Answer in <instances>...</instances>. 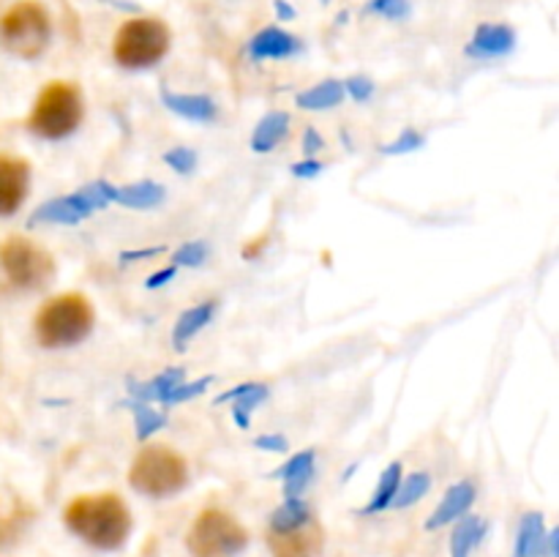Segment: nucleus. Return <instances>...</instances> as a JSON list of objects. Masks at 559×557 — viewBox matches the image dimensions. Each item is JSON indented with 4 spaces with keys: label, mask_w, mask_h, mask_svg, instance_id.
<instances>
[{
    "label": "nucleus",
    "mask_w": 559,
    "mask_h": 557,
    "mask_svg": "<svg viewBox=\"0 0 559 557\" xmlns=\"http://www.w3.org/2000/svg\"><path fill=\"white\" fill-rule=\"evenodd\" d=\"M66 528L102 552H115L129 541L131 513L118 495H82L63 513Z\"/></svg>",
    "instance_id": "nucleus-1"
},
{
    "label": "nucleus",
    "mask_w": 559,
    "mask_h": 557,
    "mask_svg": "<svg viewBox=\"0 0 559 557\" xmlns=\"http://www.w3.org/2000/svg\"><path fill=\"white\" fill-rule=\"evenodd\" d=\"M93 331V306L85 295L66 293L47 300L36 315V336L44 347H71Z\"/></svg>",
    "instance_id": "nucleus-2"
},
{
    "label": "nucleus",
    "mask_w": 559,
    "mask_h": 557,
    "mask_svg": "<svg viewBox=\"0 0 559 557\" xmlns=\"http://www.w3.org/2000/svg\"><path fill=\"white\" fill-rule=\"evenodd\" d=\"M129 484L147 497L178 495L189 484V467L173 448L147 446L136 453L134 464H131Z\"/></svg>",
    "instance_id": "nucleus-3"
},
{
    "label": "nucleus",
    "mask_w": 559,
    "mask_h": 557,
    "mask_svg": "<svg viewBox=\"0 0 559 557\" xmlns=\"http://www.w3.org/2000/svg\"><path fill=\"white\" fill-rule=\"evenodd\" d=\"M82 120V93L69 82H49L36 98L27 129L44 140H63L74 134Z\"/></svg>",
    "instance_id": "nucleus-4"
},
{
    "label": "nucleus",
    "mask_w": 559,
    "mask_h": 557,
    "mask_svg": "<svg viewBox=\"0 0 559 557\" xmlns=\"http://www.w3.org/2000/svg\"><path fill=\"white\" fill-rule=\"evenodd\" d=\"M246 544V528L222 508H205L186 535V549L191 557H238Z\"/></svg>",
    "instance_id": "nucleus-5"
},
{
    "label": "nucleus",
    "mask_w": 559,
    "mask_h": 557,
    "mask_svg": "<svg viewBox=\"0 0 559 557\" xmlns=\"http://www.w3.org/2000/svg\"><path fill=\"white\" fill-rule=\"evenodd\" d=\"M169 49V27L153 16L129 20L115 33V60L123 69H147L156 66Z\"/></svg>",
    "instance_id": "nucleus-6"
},
{
    "label": "nucleus",
    "mask_w": 559,
    "mask_h": 557,
    "mask_svg": "<svg viewBox=\"0 0 559 557\" xmlns=\"http://www.w3.org/2000/svg\"><path fill=\"white\" fill-rule=\"evenodd\" d=\"M49 36H52L49 14L41 3H33V0L11 5L0 20V42L16 58H38L47 49Z\"/></svg>",
    "instance_id": "nucleus-7"
},
{
    "label": "nucleus",
    "mask_w": 559,
    "mask_h": 557,
    "mask_svg": "<svg viewBox=\"0 0 559 557\" xmlns=\"http://www.w3.org/2000/svg\"><path fill=\"white\" fill-rule=\"evenodd\" d=\"M0 268L9 282L22 289H38L55 276V260L49 251L22 235H14L0 246Z\"/></svg>",
    "instance_id": "nucleus-8"
},
{
    "label": "nucleus",
    "mask_w": 559,
    "mask_h": 557,
    "mask_svg": "<svg viewBox=\"0 0 559 557\" xmlns=\"http://www.w3.org/2000/svg\"><path fill=\"white\" fill-rule=\"evenodd\" d=\"M267 546L273 557H317L322 552V528L314 519H309L287 533H271Z\"/></svg>",
    "instance_id": "nucleus-9"
},
{
    "label": "nucleus",
    "mask_w": 559,
    "mask_h": 557,
    "mask_svg": "<svg viewBox=\"0 0 559 557\" xmlns=\"http://www.w3.org/2000/svg\"><path fill=\"white\" fill-rule=\"evenodd\" d=\"M31 186V167L14 156H0V216L20 211Z\"/></svg>",
    "instance_id": "nucleus-10"
},
{
    "label": "nucleus",
    "mask_w": 559,
    "mask_h": 557,
    "mask_svg": "<svg viewBox=\"0 0 559 557\" xmlns=\"http://www.w3.org/2000/svg\"><path fill=\"white\" fill-rule=\"evenodd\" d=\"M473 500H475V486L469 484V481H462V484L451 486V489L445 491V497H442L440 506H437V511L431 513V519L426 522V528L429 530L445 528V524H451L453 519L462 517V513L473 506Z\"/></svg>",
    "instance_id": "nucleus-11"
},
{
    "label": "nucleus",
    "mask_w": 559,
    "mask_h": 557,
    "mask_svg": "<svg viewBox=\"0 0 559 557\" xmlns=\"http://www.w3.org/2000/svg\"><path fill=\"white\" fill-rule=\"evenodd\" d=\"M91 213L93 211L85 205V200H82V197L74 191V194H69V197H58V200L44 202V205L33 213L31 224H36V222L76 224V222H82L85 216H91Z\"/></svg>",
    "instance_id": "nucleus-12"
},
{
    "label": "nucleus",
    "mask_w": 559,
    "mask_h": 557,
    "mask_svg": "<svg viewBox=\"0 0 559 557\" xmlns=\"http://www.w3.org/2000/svg\"><path fill=\"white\" fill-rule=\"evenodd\" d=\"M513 44H516V33L508 25H480L467 52L478 55V58H495V55L511 52Z\"/></svg>",
    "instance_id": "nucleus-13"
},
{
    "label": "nucleus",
    "mask_w": 559,
    "mask_h": 557,
    "mask_svg": "<svg viewBox=\"0 0 559 557\" xmlns=\"http://www.w3.org/2000/svg\"><path fill=\"white\" fill-rule=\"evenodd\" d=\"M298 38L289 36L287 31H282V27H265V31L257 33L254 38H251V55H254L257 60L262 58H289V55L298 52Z\"/></svg>",
    "instance_id": "nucleus-14"
},
{
    "label": "nucleus",
    "mask_w": 559,
    "mask_h": 557,
    "mask_svg": "<svg viewBox=\"0 0 559 557\" xmlns=\"http://www.w3.org/2000/svg\"><path fill=\"white\" fill-rule=\"evenodd\" d=\"M271 475H282L284 495L300 497L304 495L306 486H309L311 475H314V451H311V448L309 451H300L298 457L289 459L282 470H276V473H271Z\"/></svg>",
    "instance_id": "nucleus-15"
},
{
    "label": "nucleus",
    "mask_w": 559,
    "mask_h": 557,
    "mask_svg": "<svg viewBox=\"0 0 559 557\" xmlns=\"http://www.w3.org/2000/svg\"><path fill=\"white\" fill-rule=\"evenodd\" d=\"M233 399V415L238 420V426H249V413L257 407L260 402L267 399V386L265 382H246V386L233 388V391L222 393L218 402H229Z\"/></svg>",
    "instance_id": "nucleus-16"
},
{
    "label": "nucleus",
    "mask_w": 559,
    "mask_h": 557,
    "mask_svg": "<svg viewBox=\"0 0 559 557\" xmlns=\"http://www.w3.org/2000/svg\"><path fill=\"white\" fill-rule=\"evenodd\" d=\"M162 102L167 104V109L173 112L183 115V118L191 120H211L216 115V107H213V98L211 96H186V93H173L167 87H162Z\"/></svg>",
    "instance_id": "nucleus-17"
},
{
    "label": "nucleus",
    "mask_w": 559,
    "mask_h": 557,
    "mask_svg": "<svg viewBox=\"0 0 559 557\" xmlns=\"http://www.w3.org/2000/svg\"><path fill=\"white\" fill-rule=\"evenodd\" d=\"M180 382H183V369H167L147 382L129 380V391L134 393L140 402H164V399L169 396V391H173L175 386H180Z\"/></svg>",
    "instance_id": "nucleus-18"
},
{
    "label": "nucleus",
    "mask_w": 559,
    "mask_h": 557,
    "mask_svg": "<svg viewBox=\"0 0 559 557\" xmlns=\"http://www.w3.org/2000/svg\"><path fill=\"white\" fill-rule=\"evenodd\" d=\"M289 129V115L287 112H267L265 118L257 123L254 134H251V147H254L257 153H267L271 147H276V142L284 140V134H287Z\"/></svg>",
    "instance_id": "nucleus-19"
},
{
    "label": "nucleus",
    "mask_w": 559,
    "mask_h": 557,
    "mask_svg": "<svg viewBox=\"0 0 559 557\" xmlns=\"http://www.w3.org/2000/svg\"><path fill=\"white\" fill-rule=\"evenodd\" d=\"M213 311H216V304H213V300H205V304L183 311V315L178 317V322H175V333H173L175 349H183L186 342H189L197 331H202V328L211 322Z\"/></svg>",
    "instance_id": "nucleus-20"
},
{
    "label": "nucleus",
    "mask_w": 559,
    "mask_h": 557,
    "mask_svg": "<svg viewBox=\"0 0 559 557\" xmlns=\"http://www.w3.org/2000/svg\"><path fill=\"white\" fill-rule=\"evenodd\" d=\"M546 541V524L544 513H527L522 519V528H519L516 549H513V557H535L540 552Z\"/></svg>",
    "instance_id": "nucleus-21"
},
{
    "label": "nucleus",
    "mask_w": 559,
    "mask_h": 557,
    "mask_svg": "<svg viewBox=\"0 0 559 557\" xmlns=\"http://www.w3.org/2000/svg\"><path fill=\"white\" fill-rule=\"evenodd\" d=\"M486 522L480 517H467L456 524L451 535V557H469L475 546L484 541Z\"/></svg>",
    "instance_id": "nucleus-22"
},
{
    "label": "nucleus",
    "mask_w": 559,
    "mask_h": 557,
    "mask_svg": "<svg viewBox=\"0 0 559 557\" xmlns=\"http://www.w3.org/2000/svg\"><path fill=\"white\" fill-rule=\"evenodd\" d=\"M112 200L123 202L129 208H156L164 200V186L153 183V180H140V183L115 189Z\"/></svg>",
    "instance_id": "nucleus-23"
},
{
    "label": "nucleus",
    "mask_w": 559,
    "mask_h": 557,
    "mask_svg": "<svg viewBox=\"0 0 559 557\" xmlns=\"http://www.w3.org/2000/svg\"><path fill=\"white\" fill-rule=\"evenodd\" d=\"M309 519H311L309 506H306L300 497H287V502L271 513V533H287V530H295L300 528V524H306Z\"/></svg>",
    "instance_id": "nucleus-24"
},
{
    "label": "nucleus",
    "mask_w": 559,
    "mask_h": 557,
    "mask_svg": "<svg viewBox=\"0 0 559 557\" xmlns=\"http://www.w3.org/2000/svg\"><path fill=\"white\" fill-rule=\"evenodd\" d=\"M342 98H344V87L342 82L336 80H325L320 82V85L309 87V91L298 93V104L304 109H331L336 107Z\"/></svg>",
    "instance_id": "nucleus-25"
},
{
    "label": "nucleus",
    "mask_w": 559,
    "mask_h": 557,
    "mask_svg": "<svg viewBox=\"0 0 559 557\" xmlns=\"http://www.w3.org/2000/svg\"><path fill=\"white\" fill-rule=\"evenodd\" d=\"M399 484H402V464L393 462L391 467L382 473L380 484H377L374 495H371V502L364 508V513H380V511H385V508H391Z\"/></svg>",
    "instance_id": "nucleus-26"
},
{
    "label": "nucleus",
    "mask_w": 559,
    "mask_h": 557,
    "mask_svg": "<svg viewBox=\"0 0 559 557\" xmlns=\"http://www.w3.org/2000/svg\"><path fill=\"white\" fill-rule=\"evenodd\" d=\"M429 486H431V478L426 473L407 475V481H404V484H399L396 497H393L391 506H396V508L413 506V502H418L420 497H424L426 491H429Z\"/></svg>",
    "instance_id": "nucleus-27"
},
{
    "label": "nucleus",
    "mask_w": 559,
    "mask_h": 557,
    "mask_svg": "<svg viewBox=\"0 0 559 557\" xmlns=\"http://www.w3.org/2000/svg\"><path fill=\"white\" fill-rule=\"evenodd\" d=\"M134 420H136V437H140V440H145L147 435H153V431L162 429V426L167 424L164 415H158L156 410L147 407L145 402L134 404Z\"/></svg>",
    "instance_id": "nucleus-28"
},
{
    "label": "nucleus",
    "mask_w": 559,
    "mask_h": 557,
    "mask_svg": "<svg viewBox=\"0 0 559 557\" xmlns=\"http://www.w3.org/2000/svg\"><path fill=\"white\" fill-rule=\"evenodd\" d=\"M211 382H213V377H200V380H194V382H180V386H175L173 391H169V396L164 399V402L175 404V402H186V399L200 396V393L205 391Z\"/></svg>",
    "instance_id": "nucleus-29"
},
{
    "label": "nucleus",
    "mask_w": 559,
    "mask_h": 557,
    "mask_svg": "<svg viewBox=\"0 0 559 557\" xmlns=\"http://www.w3.org/2000/svg\"><path fill=\"white\" fill-rule=\"evenodd\" d=\"M366 9H369L371 14L388 16V20H404V16L409 14L407 0H371Z\"/></svg>",
    "instance_id": "nucleus-30"
},
{
    "label": "nucleus",
    "mask_w": 559,
    "mask_h": 557,
    "mask_svg": "<svg viewBox=\"0 0 559 557\" xmlns=\"http://www.w3.org/2000/svg\"><path fill=\"white\" fill-rule=\"evenodd\" d=\"M205 257H207V246L202 244V240H191V244L180 246V249L175 251V262H178V265L197 268L205 262Z\"/></svg>",
    "instance_id": "nucleus-31"
},
{
    "label": "nucleus",
    "mask_w": 559,
    "mask_h": 557,
    "mask_svg": "<svg viewBox=\"0 0 559 557\" xmlns=\"http://www.w3.org/2000/svg\"><path fill=\"white\" fill-rule=\"evenodd\" d=\"M164 162H167L173 169H178V173H191L197 164V156L189 151V147H175V151L164 153Z\"/></svg>",
    "instance_id": "nucleus-32"
},
{
    "label": "nucleus",
    "mask_w": 559,
    "mask_h": 557,
    "mask_svg": "<svg viewBox=\"0 0 559 557\" xmlns=\"http://www.w3.org/2000/svg\"><path fill=\"white\" fill-rule=\"evenodd\" d=\"M420 145H424V137H420V131L409 129V131H404V134L399 137L396 142H391V145L382 147V151H385V153H407V151H418Z\"/></svg>",
    "instance_id": "nucleus-33"
},
{
    "label": "nucleus",
    "mask_w": 559,
    "mask_h": 557,
    "mask_svg": "<svg viewBox=\"0 0 559 557\" xmlns=\"http://www.w3.org/2000/svg\"><path fill=\"white\" fill-rule=\"evenodd\" d=\"M347 87L355 102H366L374 93V82L366 80V76H353V80H347Z\"/></svg>",
    "instance_id": "nucleus-34"
},
{
    "label": "nucleus",
    "mask_w": 559,
    "mask_h": 557,
    "mask_svg": "<svg viewBox=\"0 0 559 557\" xmlns=\"http://www.w3.org/2000/svg\"><path fill=\"white\" fill-rule=\"evenodd\" d=\"M254 446L257 448H265V451L284 453L289 448V442H287V437H282V435H265V437H257Z\"/></svg>",
    "instance_id": "nucleus-35"
},
{
    "label": "nucleus",
    "mask_w": 559,
    "mask_h": 557,
    "mask_svg": "<svg viewBox=\"0 0 559 557\" xmlns=\"http://www.w3.org/2000/svg\"><path fill=\"white\" fill-rule=\"evenodd\" d=\"M293 173L298 175V178H314V175L322 173V164L320 162H300V164H295Z\"/></svg>",
    "instance_id": "nucleus-36"
},
{
    "label": "nucleus",
    "mask_w": 559,
    "mask_h": 557,
    "mask_svg": "<svg viewBox=\"0 0 559 557\" xmlns=\"http://www.w3.org/2000/svg\"><path fill=\"white\" fill-rule=\"evenodd\" d=\"M169 278H175V268H167V271L153 273V276L145 282V287L147 289H156V287H162V284H167Z\"/></svg>",
    "instance_id": "nucleus-37"
},
{
    "label": "nucleus",
    "mask_w": 559,
    "mask_h": 557,
    "mask_svg": "<svg viewBox=\"0 0 559 557\" xmlns=\"http://www.w3.org/2000/svg\"><path fill=\"white\" fill-rule=\"evenodd\" d=\"M320 147H322V137L317 134L314 129L306 131V134H304V151L306 153H317V151H320Z\"/></svg>",
    "instance_id": "nucleus-38"
},
{
    "label": "nucleus",
    "mask_w": 559,
    "mask_h": 557,
    "mask_svg": "<svg viewBox=\"0 0 559 557\" xmlns=\"http://www.w3.org/2000/svg\"><path fill=\"white\" fill-rule=\"evenodd\" d=\"M535 557H557V533L555 530H551V533H546L544 546H540V552Z\"/></svg>",
    "instance_id": "nucleus-39"
},
{
    "label": "nucleus",
    "mask_w": 559,
    "mask_h": 557,
    "mask_svg": "<svg viewBox=\"0 0 559 557\" xmlns=\"http://www.w3.org/2000/svg\"><path fill=\"white\" fill-rule=\"evenodd\" d=\"M162 246H153V249H145V251H123V254H120V260H140V257H153V254H162Z\"/></svg>",
    "instance_id": "nucleus-40"
},
{
    "label": "nucleus",
    "mask_w": 559,
    "mask_h": 557,
    "mask_svg": "<svg viewBox=\"0 0 559 557\" xmlns=\"http://www.w3.org/2000/svg\"><path fill=\"white\" fill-rule=\"evenodd\" d=\"M276 9H278V14L284 16V20H293V16H295V11L289 9V5L284 3V0H276Z\"/></svg>",
    "instance_id": "nucleus-41"
}]
</instances>
